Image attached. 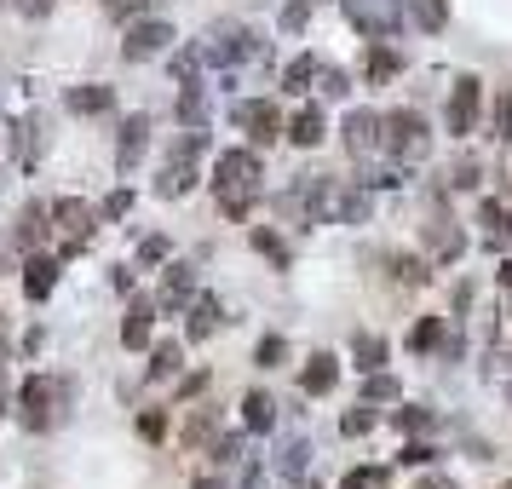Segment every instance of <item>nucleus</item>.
Returning a JSON list of instances; mask_svg holds the SVG:
<instances>
[{"label":"nucleus","instance_id":"bb28decb","mask_svg":"<svg viewBox=\"0 0 512 489\" xmlns=\"http://www.w3.org/2000/svg\"><path fill=\"white\" fill-rule=\"evenodd\" d=\"M317 70H323V64H317L311 52H300V58H294L288 70H282V93H305V87L317 81Z\"/></svg>","mask_w":512,"mask_h":489},{"label":"nucleus","instance_id":"b1692460","mask_svg":"<svg viewBox=\"0 0 512 489\" xmlns=\"http://www.w3.org/2000/svg\"><path fill=\"white\" fill-rule=\"evenodd\" d=\"M47 219H52V208H41V202H35V208H24V213H18V242H24V248L47 242V231H52Z\"/></svg>","mask_w":512,"mask_h":489},{"label":"nucleus","instance_id":"cd10ccee","mask_svg":"<svg viewBox=\"0 0 512 489\" xmlns=\"http://www.w3.org/2000/svg\"><path fill=\"white\" fill-rule=\"evenodd\" d=\"M179 363H185V346H179V340H162V346L150 351V380H167V374H179Z\"/></svg>","mask_w":512,"mask_h":489},{"label":"nucleus","instance_id":"7c9ffc66","mask_svg":"<svg viewBox=\"0 0 512 489\" xmlns=\"http://www.w3.org/2000/svg\"><path fill=\"white\" fill-rule=\"evenodd\" d=\"M443 340V317H420L415 328H409V351H432Z\"/></svg>","mask_w":512,"mask_h":489},{"label":"nucleus","instance_id":"2f4dec72","mask_svg":"<svg viewBox=\"0 0 512 489\" xmlns=\"http://www.w3.org/2000/svg\"><path fill=\"white\" fill-rule=\"evenodd\" d=\"M35 156H41V121L29 116V121H18V162H35Z\"/></svg>","mask_w":512,"mask_h":489},{"label":"nucleus","instance_id":"79ce46f5","mask_svg":"<svg viewBox=\"0 0 512 489\" xmlns=\"http://www.w3.org/2000/svg\"><path fill=\"white\" fill-rule=\"evenodd\" d=\"M397 461H403V466H432V461H438V449H432V443H403V455H397Z\"/></svg>","mask_w":512,"mask_h":489},{"label":"nucleus","instance_id":"ea45409f","mask_svg":"<svg viewBox=\"0 0 512 489\" xmlns=\"http://www.w3.org/2000/svg\"><path fill=\"white\" fill-rule=\"evenodd\" d=\"M202 150H208V133H202V127H190L185 139L173 144V156H185V162H196V156H202Z\"/></svg>","mask_w":512,"mask_h":489},{"label":"nucleus","instance_id":"5701e85b","mask_svg":"<svg viewBox=\"0 0 512 489\" xmlns=\"http://www.w3.org/2000/svg\"><path fill=\"white\" fill-rule=\"evenodd\" d=\"M179 121H185V127H202V121H208V93H202V81H179Z\"/></svg>","mask_w":512,"mask_h":489},{"label":"nucleus","instance_id":"e433bc0d","mask_svg":"<svg viewBox=\"0 0 512 489\" xmlns=\"http://www.w3.org/2000/svg\"><path fill=\"white\" fill-rule=\"evenodd\" d=\"M208 438H213V409H196L185 420V443H208Z\"/></svg>","mask_w":512,"mask_h":489},{"label":"nucleus","instance_id":"f03ea898","mask_svg":"<svg viewBox=\"0 0 512 489\" xmlns=\"http://www.w3.org/2000/svg\"><path fill=\"white\" fill-rule=\"evenodd\" d=\"M64 403H70V386H64V380H52V374H35V380L24 386V426H29V432H47Z\"/></svg>","mask_w":512,"mask_h":489},{"label":"nucleus","instance_id":"f3484780","mask_svg":"<svg viewBox=\"0 0 512 489\" xmlns=\"http://www.w3.org/2000/svg\"><path fill=\"white\" fill-rule=\"evenodd\" d=\"M196 190V167L185 162V156H167V167H162V179H156V196H190Z\"/></svg>","mask_w":512,"mask_h":489},{"label":"nucleus","instance_id":"a19ab883","mask_svg":"<svg viewBox=\"0 0 512 489\" xmlns=\"http://www.w3.org/2000/svg\"><path fill=\"white\" fill-rule=\"evenodd\" d=\"M317 87H323V98H346V93H351V87H346V75H340V70H328V64L317 70Z\"/></svg>","mask_w":512,"mask_h":489},{"label":"nucleus","instance_id":"6e6d98bb","mask_svg":"<svg viewBox=\"0 0 512 489\" xmlns=\"http://www.w3.org/2000/svg\"><path fill=\"white\" fill-rule=\"evenodd\" d=\"M420 489H449V478H443V472H432V478H426Z\"/></svg>","mask_w":512,"mask_h":489},{"label":"nucleus","instance_id":"72a5a7b5","mask_svg":"<svg viewBox=\"0 0 512 489\" xmlns=\"http://www.w3.org/2000/svg\"><path fill=\"white\" fill-rule=\"evenodd\" d=\"M282 357H288V340H282V334H265V340L254 346V363H259V369H277Z\"/></svg>","mask_w":512,"mask_h":489},{"label":"nucleus","instance_id":"aec40b11","mask_svg":"<svg viewBox=\"0 0 512 489\" xmlns=\"http://www.w3.org/2000/svg\"><path fill=\"white\" fill-rule=\"evenodd\" d=\"M52 288H58V259H41V254H35V259L24 265V294H29V300H47Z\"/></svg>","mask_w":512,"mask_h":489},{"label":"nucleus","instance_id":"4be33fe9","mask_svg":"<svg viewBox=\"0 0 512 489\" xmlns=\"http://www.w3.org/2000/svg\"><path fill=\"white\" fill-rule=\"evenodd\" d=\"M242 420H248V432H271V426H277V403H271V392H248L242 397Z\"/></svg>","mask_w":512,"mask_h":489},{"label":"nucleus","instance_id":"0eeeda50","mask_svg":"<svg viewBox=\"0 0 512 489\" xmlns=\"http://www.w3.org/2000/svg\"><path fill=\"white\" fill-rule=\"evenodd\" d=\"M386 150L403 156V162L420 156V150H426V121H420L415 110H392V116H386Z\"/></svg>","mask_w":512,"mask_h":489},{"label":"nucleus","instance_id":"2eb2a0df","mask_svg":"<svg viewBox=\"0 0 512 489\" xmlns=\"http://www.w3.org/2000/svg\"><path fill=\"white\" fill-rule=\"evenodd\" d=\"M397 70H403V52L397 47H386V41H369V47H363V75H369V87L392 81Z\"/></svg>","mask_w":512,"mask_h":489},{"label":"nucleus","instance_id":"4468645a","mask_svg":"<svg viewBox=\"0 0 512 489\" xmlns=\"http://www.w3.org/2000/svg\"><path fill=\"white\" fill-rule=\"evenodd\" d=\"M144 144H150V116H127L121 121V139H116V162H121V173L144 156Z\"/></svg>","mask_w":512,"mask_h":489},{"label":"nucleus","instance_id":"9b49d317","mask_svg":"<svg viewBox=\"0 0 512 489\" xmlns=\"http://www.w3.org/2000/svg\"><path fill=\"white\" fill-rule=\"evenodd\" d=\"M150 323H156V300H133L127 305V317H121V346L144 351L150 346Z\"/></svg>","mask_w":512,"mask_h":489},{"label":"nucleus","instance_id":"1a4fd4ad","mask_svg":"<svg viewBox=\"0 0 512 489\" xmlns=\"http://www.w3.org/2000/svg\"><path fill=\"white\" fill-rule=\"evenodd\" d=\"M52 219H58V231L70 236V242H64V254L87 248V236H93V208H87V202H75V196H58V202H52Z\"/></svg>","mask_w":512,"mask_h":489},{"label":"nucleus","instance_id":"de8ad7c7","mask_svg":"<svg viewBox=\"0 0 512 489\" xmlns=\"http://www.w3.org/2000/svg\"><path fill=\"white\" fill-rule=\"evenodd\" d=\"M397 426H403V432H426L432 415H426V409H397Z\"/></svg>","mask_w":512,"mask_h":489},{"label":"nucleus","instance_id":"423d86ee","mask_svg":"<svg viewBox=\"0 0 512 489\" xmlns=\"http://www.w3.org/2000/svg\"><path fill=\"white\" fill-rule=\"evenodd\" d=\"M167 47H173V24H162V18H144V24L127 29L121 58H127V64H144V58H162Z\"/></svg>","mask_w":512,"mask_h":489},{"label":"nucleus","instance_id":"a878e982","mask_svg":"<svg viewBox=\"0 0 512 489\" xmlns=\"http://www.w3.org/2000/svg\"><path fill=\"white\" fill-rule=\"evenodd\" d=\"M397 397H403V386H397V374H386V369L363 374V403H397Z\"/></svg>","mask_w":512,"mask_h":489},{"label":"nucleus","instance_id":"20e7f679","mask_svg":"<svg viewBox=\"0 0 512 489\" xmlns=\"http://www.w3.org/2000/svg\"><path fill=\"white\" fill-rule=\"evenodd\" d=\"M231 121H236V127H242L254 144H277L282 133H288L271 98H242V104H231Z\"/></svg>","mask_w":512,"mask_h":489},{"label":"nucleus","instance_id":"393cba45","mask_svg":"<svg viewBox=\"0 0 512 489\" xmlns=\"http://www.w3.org/2000/svg\"><path fill=\"white\" fill-rule=\"evenodd\" d=\"M351 357H357V369L363 374L386 369V340H380V334H357V340H351Z\"/></svg>","mask_w":512,"mask_h":489},{"label":"nucleus","instance_id":"c03bdc74","mask_svg":"<svg viewBox=\"0 0 512 489\" xmlns=\"http://www.w3.org/2000/svg\"><path fill=\"white\" fill-rule=\"evenodd\" d=\"M213 461L236 466V461H242V438H213Z\"/></svg>","mask_w":512,"mask_h":489},{"label":"nucleus","instance_id":"c756f323","mask_svg":"<svg viewBox=\"0 0 512 489\" xmlns=\"http://www.w3.org/2000/svg\"><path fill=\"white\" fill-rule=\"evenodd\" d=\"M443 24H449V0H415V29L438 35Z\"/></svg>","mask_w":512,"mask_h":489},{"label":"nucleus","instance_id":"3c124183","mask_svg":"<svg viewBox=\"0 0 512 489\" xmlns=\"http://www.w3.org/2000/svg\"><path fill=\"white\" fill-rule=\"evenodd\" d=\"M139 432H144V438H150V443H156V438H162V432H167V415H156V409H150V415L139 420Z\"/></svg>","mask_w":512,"mask_h":489},{"label":"nucleus","instance_id":"a211bd4d","mask_svg":"<svg viewBox=\"0 0 512 489\" xmlns=\"http://www.w3.org/2000/svg\"><path fill=\"white\" fill-rule=\"evenodd\" d=\"M64 104H70L75 116H104V110L116 104V93H110V87H98V81H87V87H70Z\"/></svg>","mask_w":512,"mask_h":489},{"label":"nucleus","instance_id":"58836bf2","mask_svg":"<svg viewBox=\"0 0 512 489\" xmlns=\"http://www.w3.org/2000/svg\"><path fill=\"white\" fill-rule=\"evenodd\" d=\"M495 139H507V144H512V87L495 98Z\"/></svg>","mask_w":512,"mask_h":489},{"label":"nucleus","instance_id":"4c0bfd02","mask_svg":"<svg viewBox=\"0 0 512 489\" xmlns=\"http://www.w3.org/2000/svg\"><path fill=\"white\" fill-rule=\"evenodd\" d=\"M167 254H173V242H167V236H144V242H139V265H162Z\"/></svg>","mask_w":512,"mask_h":489},{"label":"nucleus","instance_id":"603ef678","mask_svg":"<svg viewBox=\"0 0 512 489\" xmlns=\"http://www.w3.org/2000/svg\"><path fill=\"white\" fill-rule=\"evenodd\" d=\"M265 484V472H259V466H248V472H242V489H259Z\"/></svg>","mask_w":512,"mask_h":489},{"label":"nucleus","instance_id":"dca6fc26","mask_svg":"<svg viewBox=\"0 0 512 489\" xmlns=\"http://www.w3.org/2000/svg\"><path fill=\"white\" fill-rule=\"evenodd\" d=\"M225 323V311H219V300L213 294H196L190 300V323H185V340H213V328Z\"/></svg>","mask_w":512,"mask_h":489},{"label":"nucleus","instance_id":"4d7b16f0","mask_svg":"<svg viewBox=\"0 0 512 489\" xmlns=\"http://www.w3.org/2000/svg\"><path fill=\"white\" fill-rule=\"evenodd\" d=\"M507 489H512V484H507Z\"/></svg>","mask_w":512,"mask_h":489},{"label":"nucleus","instance_id":"49530a36","mask_svg":"<svg viewBox=\"0 0 512 489\" xmlns=\"http://www.w3.org/2000/svg\"><path fill=\"white\" fill-rule=\"evenodd\" d=\"M397 277L420 288V282H432V271H426V259H397Z\"/></svg>","mask_w":512,"mask_h":489},{"label":"nucleus","instance_id":"f704fd0d","mask_svg":"<svg viewBox=\"0 0 512 489\" xmlns=\"http://www.w3.org/2000/svg\"><path fill=\"white\" fill-rule=\"evenodd\" d=\"M311 6H317V0H288V6H282V18H277V24L288 29V35H300V29H305V18H311Z\"/></svg>","mask_w":512,"mask_h":489},{"label":"nucleus","instance_id":"ddd939ff","mask_svg":"<svg viewBox=\"0 0 512 489\" xmlns=\"http://www.w3.org/2000/svg\"><path fill=\"white\" fill-rule=\"evenodd\" d=\"M288 139L300 144V150H317V144L328 139V116H323V104H305L300 116L288 121Z\"/></svg>","mask_w":512,"mask_h":489},{"label":"nucleus","instance_id":"c9c22d12","mask_svg":"<svg viewBox=\"0 0 512 489\" xmlns=\"http://www.w3.org/2000/svg\"><path fill=\"white\" fill-rule=\"evenodd\" d=\"M254 248L265 259H271V265H288V242H282V236H271V231H254Z\"/></svg>","mask_w":512,"mask_h":489},{"label":"nucleus","instance_id":"6e6552de","mask_svg":"<svg viewBox=\"0 0 512 489\" xmlns=\"http://www.w3.org/2000/svg\"><path fill=\"white\" fill-rule=\"evenodd\" d=\"M386 144V116H374V110H351L346 116V150L363 162V156H374Z\"/></svg>","mask_w":512,"mask_h":489},{"label":"nucleus","instance_id":"8fccbe9b","mask_svg":"<svg viewBox=\"0 0 512 489\" xmlns=\"http://www.w3.org/2000/svg\"><path fill=\"white\" fill-rule=\"evenodd\" d=\"M202 392H208V374L196 369V374L185 380V386H179V403H190V397H202Z\"/></svg>","mask_w":512,"mask_h":489},{"label":"nucleus","instance_id":"c85d7f7f","mask_svg":"<svg viewBox=\"0 0 512 489\" xmlns=\"http://www.w3.org/2000/svg\"><path fill=\"white\" fill-rule=\"evenodd\" d=\"M305 466H311V443H305V438L282 443V455H277V478H300Z\"/></svg>","mask_w":512,"mask_h":489},{"label":"nucleus","instance_id":"f257e3e1","mask_svg":"<svg viewBox=\"0 0 512 489\" xmlns=\"http://www.w3.org/2000/svg\"><path fill=\"white\" fill-rule=\"evenodd\" d=\"M259 179H265V167H259L254 150H225L219 167H213V190H219V208L231 213V219H248L259 202Z\"/></svg>","mask_w":512,"mask_h":489},{"label":"nucleus","instance_id":"09e8293b","mask_svg":"<svg viewBox=\"0 0 512 489\" xmlns=\"http://www.w3.org/2000/svg\"><path fill=\"white\" fill-rule=\"evenodd\" d=\"M449 185H455V190H472V185H478V162H455Z\"/></svg>","mask_w":512,"mask_h":489},{"label":"nucleus","instance_id":"f8f14e48","mask_svg":"<svg viewBox=\"0 0 512 489\" xmlns=\"http://www.w3.org/2000/svg\"><path fill=\"white\" fill-rule=\"evenodd\" d=\"M334 380H340V357H334V351H311V363H305V374H300L305 397L334 392Z\"/></svg>","mask_w":512,"mask_h":489},{"label":"nucleus","instance_id":"412c9836","mask_svg":"<svg viewBox=\"0 0 512 489\" xmlns=\"http://www.w3.org/2000/svg\"><path fill=\"white\" fill-rule=\"evenodd\" d=\"M478 225H489V242L501 248V242L512 236V208L507 202H495V196H484V202H478Z\"/></svg>","mask_w":512,"mask_h":489},{"label":"nucleus","instance_id":"473e14b6","mask_svg":"<svg viewBox=\"0 0 512 489\" xmlns=\"http://www.w3.org/2000/svg\"><path fill=\"white\" fill-rule=\"evenodd\" d=\"M374 426H380L374 403H357V409H351V415L340 420V432H346V438H363V432H374Z\"/></svg>","mask_w":512,"mask_h":489},{"label":"nucleus","instance_id":"37998d69","mask_svg":"<svg viewBox=\"0 0 512 489\" xmlns=\"http://www.w3.org/2000/svg\"><path fill=\"white\" fill-rule=\"evenodd\" d=\"M133 213V190H110L104 196V219H127Z\"/></svg>","mask_w":512,"mask_h":489},{"label":"nucleus","instance_id":"864d4df0","mask_svg":"<svg viewBox=\"0 0 512 489\" xmlns=\"http://www.w3.org/2000/svg\"><path fill=\"white\" fill-rule=\"evenodd\" d=\"M495 282H501V288H512V259H501V271H495Z\"/></svg>","mask_w":512,"mask_h":489},{"label":"nucleus","instance_id":"5fc2aeb1","mask_svg":"<svg viewBox=\"0 0 512 489\" xmlns=\"http://www.w3.org/2000/svg\"><path fill=\"white\" fill-rule=\"evenodd\" d=\"M196 489H231L225 478H196Z\"/></svg>","mask_w":512,"mask_h":489},{"label":"nucleus","instance_id":"39448f33","mask_svg":"<svg viewBox=\"0 0 512 489\" xmlns=\"http://www.w3.org/2000/svg\"><path fill=\"white\" fill-rule=\"evenodd\" d=\"M478 104H484V81H478V75H461L455 93H449V110H443V127H449L455 139H466V133L478 127Z\"/></svg>","mask_w":512,"mask_h":489},{"label":"nucleus","instance_id":"9d476101","mask_svg":"<svg viewBox=\"0 0 512 489\" xmlns=\"http://www.w3.org/2000/svg\"><path fill=\"white\" fill-rule=\"evenodd\" d=\"M190 300H196V265H167L156 305H162V311H185Z\"/></svg>","mask_w":512,"mask_h":489},{"label":"nucleus","instance_id":"7ed1b4c3","mask_svg":"<svg viewBox=\"0 0 512 489\" xmlns=\"http://www.w3.org/2000/svg\"><path fill=\"white\" fill-rule=\"evenodd\" d=\"M259 52V35L254 29H242V24H213L208 29V41H202V64H242V58H254Z\"/></svg>","mask_w":512,"mask_h":489},{"label":"nucleus","instance_id":"a18cd8bd","mask_svg":"<svg viewBox=\"0 0 512 489\" xmlns=\"http://www.w3.org/2000/svg\"><path fill=\"white\" fill-rule=\"evenodd\" d=\"M386 484V472H369V466H357V472H346V484L340 489H380Z\"/></svg>","mask_w":512,"mask_h":489},{"label":"nucleus","instance_id":"6ab92c4d","mask_svg":"<svg viewBox=\"0 0 512 489\" xmlns=\"http://www.w3.org/2000/svg\"><path fill=\"white\" fill-rule=\"evenodd\" d=\"M369 213H374L369 185H346V190H340V208H334V225H363Z\"/></svg>","mask_w":512,"mask_h":489}]
</instances>
